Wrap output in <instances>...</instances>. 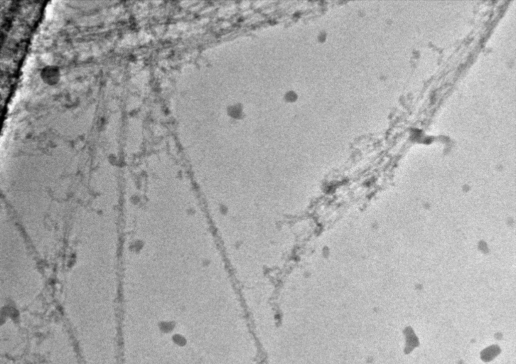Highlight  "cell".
I'll use <instances>...</instances> for the list:
<instances>
[{"mask_svg":"<svg viewBox=\"0 0 516 364\" xmlns=\"http://www.w3.org/2000/svg\"><path fill=\"white\" fill-rule=\"evenodd\" d=\"M40 75L46 84L53 86L60 81V69L55 66H47L42 69Z\"/></svg>","mask_w":516,"mask_h":364,"instance_id":"cell-1","label":"cell"}]
</instances>
